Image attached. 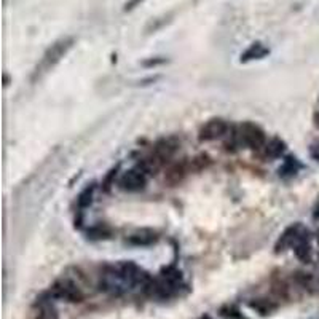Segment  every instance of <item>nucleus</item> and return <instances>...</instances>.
I'll return each instance as SVG.
<instances>
[{
    "label": "nucleus",
    "instance_id": "39448f33",
    "mask_svg": "<svg viewBox=\"0 0 319 319\" xmlns=\"http://www.w3.org/2000/svg\"><path fill=\"white\" fill-rule=\"evenodd\" d=\"M145 182H147L145 173L138 166L123 174V177L120 179V187L123 190H128V192H138L140 188H144Z\"/></svg>",
    "mask_w": 319,
    "mask_h": 319
},
{
    "label": "nucleus",
    "instance_id": "0eeeda50",
    "mask_svg": "<svg viewBox=\"0 0 319 319\" xmlns=\"http://www.w3.org/2000/svg\"><path fill=\"white\" fill-rule=\"evenodd\" d=\"M294 251H295V256H297L299 260H302L303 263H308L311 260V246H310L308 238H306L305 233L300 235L299 239L295 241Z\"/></svg>",
    "mask_w": 319,
    "mask_h": 319
},
{
    "label": "nucleus",
    "instance_id": "7ed1b4c3",
    "mask_svg": "<svg viewBox=\"0 0 319 319\" xmlns=\"http://www.w3.org/2000/svg\"><path fill=\"white\" fill-rule=\"evenodd\" d=\"M239 139L251 149H260L267 142L265 133L260 126L254 125V123H243L239 128Z\"/></svg>",
    "mask_w": 319,
    "mask_h": 319
},
{
    "label": "nucleus",
    "instance_id": "423d86ee",
    "mask_svg": "<svg viewBox=\"0 0 319 319\" xmlns=\"http://www.w3.org/2000/svg\"><path fill=\"white\" fill-rule=\"evenodd\" d=\"M302 235V227L300 223H295V225H291L289 228L284 230V233L281 235V238L278 239V243L275 246V252H282L286 247L295 244V241L299 239V236Z\"/></svg>",
    "mask_w": 319,
    "mask_h": 319
},
{
    "label": "nucleus",
    "instance_id": "9b49d317",
    "mask_svg": "<svg viewBox=\"0 0 319 319\" xmlns=\"http://www.w3.org/2000/svg\"><path fill=\"white\" fill-rule=\"evenodd\" d=\"M284 150H286L284 140L271 139L270 142L267 144V149H265V155L270 157V158H278V157H281L282 153H284Z\"/></svg>",
    "mask_w": 319,
    "mask_h": 319
},
{
    "label": "nucleus",
    "instance_id": "f257e3e1",
    "mask_svg": "<svg viewBox=\"0 0 319 319\" xmlns=\"http://www.w3.org/2000/svg\"><path fill=\"white\" fill-rule=\"evenodd\" d=\"M74 43H75L74 37H62V39L56 40V42L43 53L42 59H40V62L37 64V67H35L34 74H32V81H37L39 79H42L46 72H50V70L67 55V51L72 48Z\"/></svg>",
    "mask_w": 319,
    "mask_h": 319
},
{
    "label": "nucleus",
    "instance_id": "412c9836",
    "mask_svg": "<svg viewBox=\"0 0 319 319\" xmlns=\"http://www.w3.org/2000/svg\"><path fill=\"white\" fill-rule=\"evenodd\" d=\"M164 59H150V61H145V66H157V64H163Z\"/></svg>",
    "mask_w": 319,
    "mask_h": 319
},
{
    "label": "nucleus",
    "instance_id": "1a4fd4ad",
    "mask_svg": "<svg viewBox=\"0 0 319 319\" xmlns=\"http://www.w3.org/2000/svg\"><path fill=\"white\" fill-rule=\"evenodd\" d=\"M176 149H177V144L174 142L173 139H161V140H158V142H157L153 153H155L157 157L161 158L163 161H166L168 158L173 157V153L176 152Z\"/></svg>",
    "mask_w": 319,
    "mask_h": 319
},
{
    "label": "nucleus",
    "instance_id": "ddd939ff",
    "mask_svg": "<svg viewBox=\"0 0 319 319\" xmlns=\"http://www.w3.org/2000/svg\"><path fill=\"white\" fill-rule=\"evenodd\" d=\"M249 306H251L252 310L259 311V313H260V315H270L271 311H275V310H276V303L270 302V300H265V299H257V300H254V302L249 303Z\"/></svg>",
    "mask_w": 319,
    "mask_h": 319
},
{
    "label": "nucleus",
    "instance_id": "aec40b11",
    "mask_svg": "<svg viewBox=\"0 0 319 319\" xmlns=\"http://www.w3.org/2000/svg\"><path fill=\"white\" fill-rule=\"evenodd\" d=\"M310 153H311V157L316 160V161H319V142H316V144L311 145Z\"/></svg>",
    "mask_w": 319,
    "mask_h": 319
},
{
    "label": "nucleus",
    "instance_id": "6e6552de",
    "mask_svg": "<svg viewBox=\"0 0 319 319\" xmlns=\"http://www.w3.org/2000/svg\"><path fill=\"white\" fill-rule=\"evenodd\" d=\"M270 53V50L265 46L262 42H256L252 43L249 48H247L243 55H241V62H249V61H254V59H262L265 58Z\"/></svg>",
    "mask_w": 319,
    "mask_h": 319
},
{
    "label": "nucleus",
    "instance_id": "20e7f679",
    "mask_svg": "<svg viewBox=\"0 0 319 319\" xmlns=\"http://www.w3.org/2000/svg\"><path fill=\"white\" fill-rule=\"evenodd\" d=\"M227 129L228 125L225 123V120H222V118H212V120L206 121L203 128L199 129V140H204V142L216 140L219 138H222L227 133Z\"/></svg>",
    "mask_w": 319,
    "mask_h": 319
},
{
    "label": "nucleus",
    "instance_id": "f03ea898",
    "mask_svg": "<svg viewBox=\"0 0 319 319\" xmlns=\"http://www.w3.org/2000/svg\"><path fill=\"white\" fill-rule=\"evenodd\" d=\"M50 295L59 300H66L69 303H80V302H83V299H85V295L79 289V286L69 279L56 281L55 284L50 287Z\"/></svg>",
    "mask_w": 319,
    "mask_h": 319
},
{
    "label": "nucleus",
    "instance_id": "9d476101",
    "mask_svg": "<svg viewBox=\"0 0 319 319\" xmlns=\"http://www.w3.org/2000/svg\"><path fill=\"white\" fill-rule=\"evenodd\" d=\"M128 241L134 246H149L157 241V235L150 230H140V232L129 236Z\"/></svg>",
    "mask_w": 319,
    "mask_h": 319
},
{
    "label": "nucleus",
    "instance_id": "5701e85b",
    "mask_svg": "<svg viewBox=\"0 0 319 319\" xmlns=\"http://www.w3.org/2000/svg\"><path fill=\"white\" fill-rule=\"evenodd\" d=\"M201 319H211V318H209V316H203Z\"/></svg>",
    "mask_w": 319,
    "mask_h": 319
},
{
    "label": "nucleus",
    "instance_id": "2eb2a0df",
    "mask_svg": "<svg viewBox=\"0 0 319 319\" xmlns=\"http://www.w3.org/2000/svg\"><path fill=\"white\" fill-rule=\"evenodd\" d=\"M93 192H94V185L91 187H86L83 192L80 193L79 197V206L80 208H88L93 201Z\"/></svg>",
    "mask_w": 319,
    "mask_h": 319
},
{
    "label": "nucleus",
    "instance_id": "dca6fc26",
    "mask_svg": "<svg viewBox=\"0 0 319 319\" xmlns=\"http://www.w3.org/2000/svg\"><path fill=\"white\" fill-rule=\"evenodd\" d=\"M209 163H211V160H209L208 155H199V157H197V158L192 160V164H190V166H192L193 169L199 171V169H203V168L208 166Z\"/></svg>",
    "mask_w": 319,
    "mask_h": 319
},
{
    "label": "nucleus",
    "instance_id": "f8f14e48",
    "mask_svg": "<svg viewBox=\"0 0 319 319\" xmlns=\"http://www.w3.org/2000/svg\"><path fill=\"white\" fill-rule=\"evenodd\" d=\"M187 174V168H185V164L184 163H177L174 164V166H171L169 171H168V174H166V179L168 182H171V184H177V182H180L182 179H184V176Z\"/></svg>",
    "mask_w": 319,
    "mask_h": 319
},
{
    "label": "nucleus",
    "instance_id": "4be33fe9",
    "mask_svg": "<svg viewBox=\"0 0 319 319\" xmlns=\"http://www.w3.org/2000/svg\"><path fill=\"white\" fill-rule=\"evenodd\" d=\"M313 121H315V126L319 129V112H318V114H315V118H313Z\"/></svg>",
    "mask_w": 319,
    "mask_h": 319
},
{
    "label": "nucleus",
    "instance_id": "4468645a",
    "mask_svg": "<svg viewBox=\"0 0 319 319\" xmlns=\"http://www.w3.org/2000/svg\"><path fill=\"white\" fill-rule=\"evenodd\" d=\"M299 168H300V164L297 163V160L289 157L284 161V164L279 168V174L281 176H294L299 171Z\"/></svg>",
    "mask_w": 319,
    "mask_h": 319
},
{
    "label": "nucleus",
    "instance_id": "6ab92c4d",
    "mask_svg": "<svg viewBox=\"0 0 319 319\" xmlns=\"http://www.w3.org/2000/svg\"><path fill=\"white\" fill-rule=\"evenodd\" d=\"M91 235H94L93 238H105L109 235L107 230H104L102 227H98V228H93L91 230Z\"/></svg>",
    "mask_w": 319,
    "mask_h": 319
},
{
    "label": "nucleus",
    "instance_id": "a211bd4d",
    "mask_svg": "<svg viewBox=\"0 0 319 319\" xmlns=\"http://www.w3.org/2000/svg\"><path fill=\"white\" fill-rule=\"evenodd\" d=\"M142 2H144V0H128V2L123 5V11H131L136 7H139V5L142 3Z\"/></svg>",
    "mask_w": 319,
    "mask_h": 319
},
{
    "label": "nucleus",
    "instance_id": "f3484780",
    "mask_svg": "<svg viewBox=\"0 0 319 319\" xmlns=\"http://www.w3.org/2000/svg\"><path fill=\"white\" fill-rule=\"evenodd\" d=\"M117 171H118V166H117V168H114V169H112L110 173H109V176L105 177V180H104V190H105V192H109V188H110V184H112V179H114V177H115Z\"/></svg>",
    "mask_w": 319,
    "mask_h": 319
}]
</instances>
